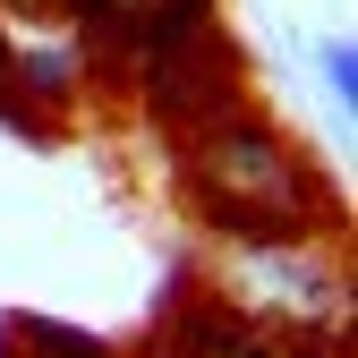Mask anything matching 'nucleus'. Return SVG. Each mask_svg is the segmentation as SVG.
Returning <instances> with one entry per match:
<instances>
[{"mask_svg":"<svg viewBox=\"0 0 358 358\" xmlns=\"http://www.w3.org/2000/svg\"><path fill=\"white\" fill-rule=\"evenodd\" d=\"M77 77H85V52L69 34L52 43H26V52H9V94H34V103H69L77 94Z\"/></svg>","mask_w":358,"mask_h":358,"instance_id":"obj_3","label":"nucleus"},{"mask_svg":"<svg viewBox=\"0 0 358 358\" xmlns=\"http://www.w3.org/2000/svg\"><path fill=\"white\" fill-rule=\"evenodd\" d=\"M324 85H333V103H341V120H350V111H358V52H350V34L324 43Z\"/></svg>","mask_w":358,"mask_h":358,"instance_id":"obj_4","label":"nucleus"},{"mask_svg":"<svg viewBox=\"0 0 358 358\" xmlns=\"http://www.w3.org/2000/svg\"><path fill=\"white\" fill-rule=\"evenodd\" d=\"M188 188L231 239H290L316 213V171L299 162V145L264 120H213L188 154Z\"/></svg>","mask_w":358,"mask_h":358,"instance_id":"obj_1","label":"nucleus"},{"mask_svg":"<svg viewBox=\"0 0 358 358\" xmlns=\"http://www.w3.org/2000/svg\"><path fill=\"white\" fill-rule=\"evenodd\" d=\"M60 9H77L85 26H120L128 43H154V52H171V43H188L196 26H205V9L213 0H60Z\"/></svg>","mask_w":358,"mask_h":358,"instance_id":"obj_2","label":"nucleus"},{"mask_svg":"<svg viewBox=\"0 0 358 358\" xmlns=\"http://www.w3.org/2000/svg\"><path fill=\"white\" fill-rule=\"evenodd\" d=\"M9 9H60V0H9Z\"/></svg>","mask_w":358,"mask_h":358,"instance_id":"obj_6","label":"nucleus"},{"mask_svg":"<svg viewBox=\"0 0 358 358\" xmlns=\"http://www.w3.org/2000/svg\"><path fill=\"white\" fill-rule=\"evenodd\" d=\"M0 111H9V34H0Z\"/></svg>","mask_w":358,"mask_h":358,"instance_id":"obj_5","label":"nucleus"}]
</instances>
